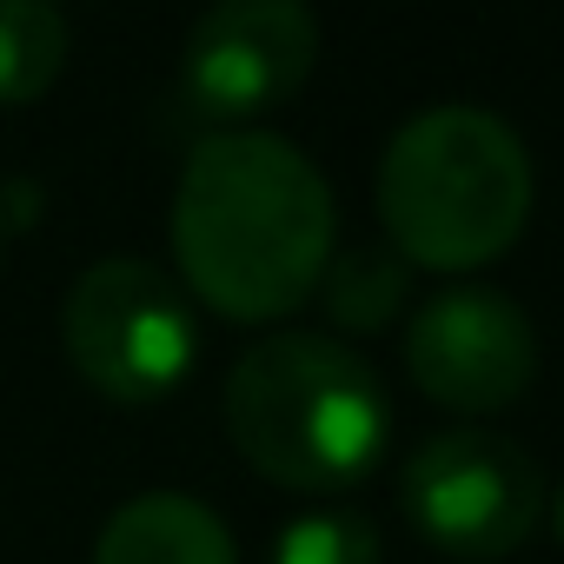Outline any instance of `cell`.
<instances>
[{
	"mask_svg": "<svg viewBox=\"0 0 564 564\" xmlns=\"http://www.w3.org/2000/svg\"><path fill=\"white\" fill-rule=\"evenodd\" d=\"M333 259L326 173L265 127L206 133L173 186V265L186 293L232 326L300 313Z\"/></svg>",
	"mask_w": 564,
	"mask_h": 564,
	"instance_id": "obj_1",
	"label": "cell"
},
{
	"mask_svg": "<svg viewBox=\"0 0 564 564\" xmlns=\"http://www.w3.org/2000/svg\"><path fill=\"white\" fill-rule=\"evenodd\" d=\"M226 438L293 491H346L372 478L392 438L379 372L333 333H265L226 372Z\"/></svg>",
	"mask_w": 564,
	"mask_h": 564,
	"instance_id": "obj_2",
	"label": "cell"
},
{
	"mask_svg": "<svg viewBox=\"0 0 564 564\" xmlns=\"http://www.w3.org/2000/svg\"><path fill=\"white\" fill-rule=\"evenodd\" d=\"M531 153L511 120L471 100L412 113L379 160V219L405 265L465 272L498 259L531 219Z\"/></svg>",
	"mask_w": 564,
	"mask_h": 564,
	"instance_id": "obj_3",
	"label": "cell"
},
{
	"mask_svg": "<svg viewBox=\"0 0 564 564\" xmlns=\"http://www.w3.org/2000/svg\"><path fill=\"white\" fill-rule=\"evenodd\" d=\"M61 346H67V366L100 399L153 405L193 372L199 319H193V300L180 293V279L166 265L113 252L67 286Z\"/></svg>",
	"mask_w": 564,
	"mask_h": 564,
	"instance_id": "obj_4",
	"label": "cell"
},
{
	"mask_svg": "<svg viewBox=\"0 0 564 564\" xmlns=\"http://www.w3.org/2000/svg\"><path fill=\"white\" fill-rule=\"evenodd\" d=\"M399 505L438 551L505 557L544 518V465L491 425H445L405 458Z\"/></svg>",
	"mask_w": 564,
	"mask_h": 564,
	"instance_id": "obj_5",
	"label": "cell"
},
{
	"mask_svg": "<svg viewBox=\"0 0 564 564\" xmlns=\"http://www.w3.org/2000/svg\"><path fill=\"white\" fill-rule=\"evenodd\" d=\"M319 61V21L300 0H219L186 34L180 94L199 120L232 133L252 113L293 100Z\"/></svg>",
	"mask_w": 564,
	"mask_h": 564,
	"instance_id": "obj_6",
	"label": "cell"
},
{
	"mask_svg": "<svg viewBox=\"0 0 564 564\" xmlns=\"http://www.w3.org/2000/svg\"><path fill=\"white\" fill-rule=\"evenodd\" d=\"M405 372L445 412H505L538 379L531 313L498 286H445L405 319Z\"/></svg>",
	"mask_w": 564,
	"mask_h": 564,
	"instance_id": "obj_7",
	"label": "cell"
},
{
	"mask_svg": "<svg viewBox=\"0 0 564 564\" xmlns=\"http://www.w3.org/2000/svg\"><path fill=\"white\" fill-rule=\"evenodd\" d=\"M94 564H239V544L213 505L186 491H140L100 524Z\"/></svg>",
	"mask_w": 564,
	"mask_h": 564,
	"instance_id": "obj_8",
	"label": "cell"
},
{
	"mask_svg": "<svg viewBox=\"0 0 564 564\" xmlns=\"http://www.w3.org/2000/svg\"><path fill=\"white\" fill-rule=\"evenodd\" d=\"M319 300H326V319L339 333H386L405 313V300H412V265L392 246L333 252L326 279H319Z\"/></svg>",
	"mask_w": 564,
	"mask_h": 564,
	"instance_id": "obj_9",
	"label": "cell"
},
{
	"mask_svg": "<svg viewBox=\"0 0 564 564\" xmlns=\"http://www.w3.org/2000/svg\"><path fill=\"white\" fill-rule=\"evenodd\" d=\"M67 67V21L47 0H0V107H34Z\"/></svg>",
	"mask_w": 564,
	"mask_h": 564,
	"instance_id": "obj_10",
	"label": "cell"
},
{
	"mask_svg": "<svg viewBox=\"0 0 564 564\" xmlns=\"http://www.w3.org/2000/svg\"><path fill=\"white\" fill-rule=\"evenodd\" d=\"M265 564H386V544L359 511H306L279 524Z\"/></svg>",
	"mask_w": 564,
	"mask_h": 564,
	"instance_id": "obj_11",
	"label": "cell"
},
{
	"mask_svg": "<svg viewBox=\"0 0 564 564\" xmlns=\"http://www.w3.org/2000/svg\"><path fill=\"white\" fill-rule=\"evenodd\" d=\"M34 219H41V186L8 180V186H0V232H8V226H34Z\"/></svg>",
	"mask_w": 564,
	"mask_h": 564,
	"instance_id": "obj_12",
	"label": "cell"
},
{
	"mask_svg": "<svg viewBox=\"0 0 564 564\" xmlns=\"http://www.w3.org/2000/svg\"><path fill=\"white\" fill-rule=\"evenodd\" d=\"M551 531H557V544H564V478H557V491H551Z\"/></svg>",
	"mask_w": 564,
	"mask_h": 564,
	"instance_id": "obj_13",
	"label": "cell"
},
{
	"mask_svg": "<svg viewBox=\"0 0 564 564\" xmlns=\"http://www.w3.org/2000/svg\"><path fill=\"white\" fill-rule=\"evenodd\" d=\"M0 239H8V232H0Z\"/></svg>",
	"mask_w": 564,
	"mask_h": 564,
	"instance_id": "obj_14",
	"label": "cell"
}]
</instances>
